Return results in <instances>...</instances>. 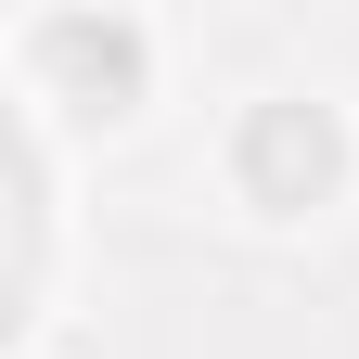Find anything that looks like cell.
<instances>
[{
  "label": "cell",
  "instance_id": "cell-1",
  "mask_svg": "<svg viewBox=\"0 0 359 359\" xmlns=\"http://www.w3.org/2000/svg\"><path fill=\"white\" fill-rule=\"evenodd\" d=\"M346 116L334 103H308V90H269V103H244L231 128V193L257 218H308V205H334L346 193Z\"/></svg>",
  "mask_w": 359,
  "mask_h": 359
},
{
  "label": "cell",
  "instance_id": "cell-2",
  "mask_svg": "<svg viewBox=\"0 0 359 359\" xmlns=\"http://www.w3.org/2000/svg\"><path fill=\"white\" fill-rule=\"evenodd\" d=\"M26 77H52V90H77V103L128 116L142 77H154V39L128 26V13H39L26 26Z\"/></svg>",
  "mask_w": 359,
  "mask_h": 359
}]
</instances>
